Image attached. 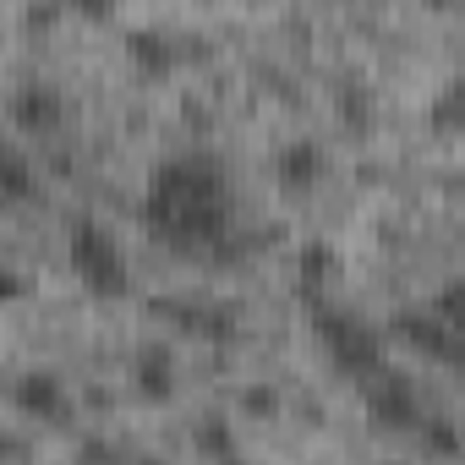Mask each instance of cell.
I'll return each instance as SVG.
<instances>
[{"mask_svg":"<svg viewBox=\"0 0 465 465\" xmlns=\"http://www.w3.org/2000/svg\"><path fill=\"white\" fill-rule=\"evenodd\" d=\"M137 213L148 236L175 252H236V192H230L224 159H213L208 148L164 153L148 170Z\"/></svg>","mask_w":465,"mask_h":465,"instance_id":"6da1fadb","label":"cell"},{"mask_svg":"<svg viewBox=\"0 0 465 465\" xmlns=\"http://www.w3.org/2000/svg\"><path fill=\"white\" fill-rule=\"evenodd\" d=\"M307 323L318 334V345L329 351V361L356 378V383H372L378 372H389V334L378 323H367L361 312L340 307V302H307Z\"/></svg>","mask_w":465,"mask_h":465,"instance_id":"7a4b0ae2","label":"cell"},{"mask_svg":"<svg viewBox=\"0 0 465 465\" xmlns=\"http://www.w3.org/2000/svg\"><path fill=\"white\" fill-rule=\"evenodd\" d=\"M66 263H72V274L83 280V291H88V296L121 302V296L132 291L126 247H121L115 230H110L104 219H94V213H77V219L66 224Z\"/></svg>","mask_w":465,"mask_h":465,"instance_id":"3957f363","label":"cell"},{"mask_svg":"<svg viewBox=\"0 0 465 465\" xmlns=\"http://www.w3.org/2000/svg\"><path fill=\"white\" fill-rule=\"evenodd\" d=\"M367 394H361V405H367V421L378 427V432H394V438H405V432H421L427 427V405H421V389L405 378V372H378L372 383H361Z\"/></svg>","mask_w":465,"mask_h":465,"instance_id":"277c9868","label":"cell"},{"mask_svg":"<svg viewBox=\"0 0 465 465\" xmlns=\"http://www.w3.org/2000/svg\"><path fill=\"white\" fill-rule=\"evenodd\" d=\"M389 334H394L405 351H416V356H427V361H438V367L465 372V334H454V329L432 312V302H421V307H400L394 323H389Z\"/></svg>","mask_w":465,"mask_h":465,"instance_id":"5b68a950","label":"cell"},{"mask_svg":"<svg viewBox=\"0 0 465 465\" xmlns=\"http://www.w3.org/2000/svg\"><path fill=\"white\" fill-rule=\"evenodd\" d=\"M12 405H17L23 416L45 421V427H66L72 411H77V400H72V389H66V378H61L55 367H28V372H17Z\"/></svg>","mask_w":465,"mask_h":465,"instance_id":"8992f818","label":"cell"},{"mask_svg":"<svg viewBox=\"0 0 465 465\" xmlns=\"http://www.w3.org/2000/svg\"><path fill=\"white\" fill-rule=\"evenodd\" d=\"M6 115H12L17 132L50 137V132H61V121H66V94H61V83H50V77H23V83L6 94Z\"/></svg>","mask_w":465,"mask_h":465,"instance_id":"52a82bcc","label":"cell"},{"mask_svg":"<svg viewBox=\"0 0 465 465\" xmlns=\"http://www.w3.org/2000/svg\"><path fill=\"white\" fill-rule=\"evenodd\" d=\"M126 378H132V394L148 400V405H164L175 394V378H181V361H175V345L170 340H143L126 361Z\"/></svg>","mask_w":465,"mask_h":465,"instance_id":"ba28073f","label":"cell"},{"mask_svg":"<svg viewBox=\"0 0 465 465\" xmlns=\"http://www.w3.org/2000/svg\"><path fill=\"white\" fill-rule=\"evenodd\" d=\"M159 312L192 334V340H208V345H224L236 340V307L230 302H197V296H175V302H159Z\"/></svg>","mask_w":465,"mask_h":465,"instance_id":"9c48e42d","label":"cell"},{"mask_svg":"<svg viewBox=\"0 0 465 465\" xmlns=\"http://www.w3.org/2000/svg\"><path fill=\"white\" fill-rule=\"evenodd\" d=\"M323 170H329V153H323V143H318V137H291V143H280V148H274V181H280L291 197L318 192Z\"/></svg>","mask_w":465,"mask_h":465,"instance_id":"30bf717a","label":"cell"},{"mask_svg":"<svg viewBox=\"0 0 465 465\" xmlns=\"http://www.w3.org/2000/svg\"><path fill=\"white\" fill-rule=\"evenodd\" d=\"M126 61H132L137 72H148V77H164V72H175V61H181V45H175L164 28H153V23H137V28L126 34Z\"/></svg>","mask_w":465,"mask_h":465,"instance_id":"8fae6325","label":"cell"},{"mask_svg":"<svg viewBox=\"0 0 465 465\" xmlns=\"http://www.w3.org/2000/svg\"><path fill=\"white\" fill-rule=\"evenodd\" d=\"M34 192H39V164L23 148V137H6V148H0V197H6V203H28Z\"/></svg>","mask_w":465,"mask_h":465,"instance_id":"7c38bea8","label":"cell"},{"mask_svg":"<svg viewBox=\"0 0 465 465\" xmlns=\"http://www.w3.org/2000/svg\"><path fill=\"white\" fill-rule=\"evenodd\" d=\"M334 263H340V252L329 242H307L296 252V285H302L307 302H323V285L334 280Z\"/></svg>","mask_w":465,"mask_h":465,"instance_id":"4fadbf2b","label":"cell"},{"mask_svg":"<svg viewBox=\"0 0 465 465\" xmlns=\"http://www.w3.org/2000/svg\"><path fill=\"white\" fill-rule=\"evenodd\" d=\"M427 121H432V132H465V72H454L432 88Z\"/></svg>","mask_w":465,"mask_h":465,"instance_id":"5bb4252c","label":"cell"},{"mask_svg":"<svg viewBox=\"0 0 465 465\" xmlns=\"http://www.w3.org/2000/svg\"><path fill=\"white\" fill-rule=\"evenodd\" d=\"M432 312H438L454 334H465V274H454V280H443V285L432 291Z\"/></svg>","mask_w":465,"mask_h":465,"instance_id":"9a60e30c","label":"cell"},{"mask_svg":"<svg viewBox=\"0 0 465 465\" xmlns=\"http://www.w3.org/2000/svg\"><path fill=\"white\" fill-rule=\"evenodd\" d=\"M197 449H203L208 460H219V465H224V460H236V438H230V421H224V416H203V421H197Z\"/></svg>","mask_w":465,"mask_h":465,"instance_id":"2e32d148","label":"cell"},{"mask_svg":"<svg viewBox=\"0 0 465 465\" xmlns=\"http://www.w3.org/2000/svg\"><path fill=\"white\" fill-rule=\"evenodd\" d=\"M421 449H427V454H460L465 443H460V427H454L449 416H427V427H421Z\"/></svg>","mask_w":465,"mask_h":465,"instance_id":"e0dca14e","label":"cell"},{"mask_svg":"<svg viewBox=\"0 0 465 465\" xmlns=\"http://www.w3.org/2000/svg\"><path fill=\"white\" fill-rule=\"evenodd\" d=\"M340 115H345L356 132L372 121V94H367V83H340Z\"/></svg>","mask_w":465,"mask_h":465,"instance_id":"ac0fdd59","label":"cell"},{"mask_svg":"<svg viewBox=\"0 0 465 465\" xmlns=\"http://www.w3.org/2000/svg\"><path fill=\"white\" fill-rule=\"evenodd\" d=\"M247 405H252V411H274V389H269V383H252V389H247Z\"/></svg>","mask_w":465,"mask_h":465,"instance_id":"d6986e66","label":"cell"},{"mask_svg":"<svg viewBox=\"0 0 465 465\" xmlns=\"http://www.w3.org/2000/svg\"><path fill=\"white\" fill-rule=\"evenodd\" d=\"M137 465H164V460H153V454H143V460H137Z\"/></svg>","mask_w":465,"mask_h":465,"instance_id":"ffe728a7","label":"cell"},{"mask_svg":"<svg viewBox=\"0 0 465 465\" xmlns=\"http://www.w3.org/2000/svg\"><path fill=\"white\" fill-rule=\"evenodd\" d=\"M224 465H247V460H242V454H236V460H224Z\"/></svg>","mask_w":465,"mask_h":465,"instance_id":"44dd1931","label":"cell"},{"mask_svg":"<svg viewBox=\"0 0 465 465\" xmlns=\"http://www.w3.org/2000/svg\"><path fill=\"white\" fill-rule=\"evenodd\" d=\"M378 465H400V460H378Z\"/></svg>","mask_w":465,"mask_h":465,"instance_id":"7402d4cb","label":"cell"}]
</instances>
